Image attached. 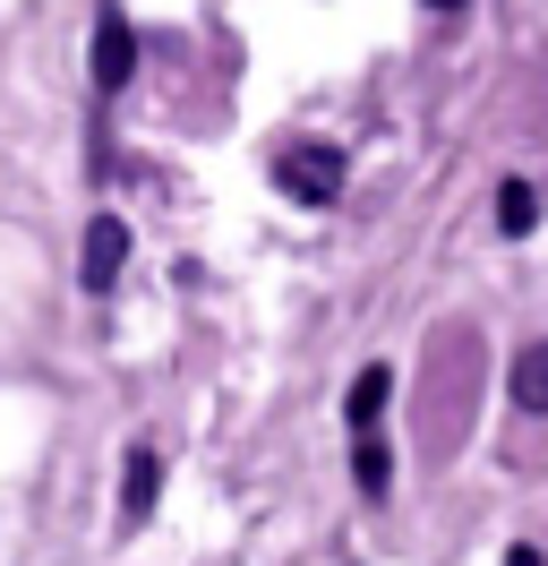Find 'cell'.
I'll use <instances>...</instances> for the list:
<instances>
[{"label":"cell","instance_id":"obj_3","mask_svg":"<svg viewBox=\"0 0 548 566\" xmlns=\"http://www.w3.org/2000/svg\"><path fill=\"white\" fill-rule=\"evenodd\" d=\"M120 266H129V223H120V214H95V223H86V249H77V283L103 301V292L120 283Z\"/></svg>","mask_w":548,"mask_h":566},{"label":"cell","instance_id":"obj_5","mask_svg":"<svg viewBox=\"0 0 548 566\" xmlns=\"http://www.w3.org/2000/svg\"><path fill=\"white\" fill-rule=\"evenodd\" d=\"M386 395H394V369H386V360H369V369L351 378V395H342V421H351V438H360V429H377Z\"/></svg>","mask_w":548,"mask_h":566},{"label":"cell","instance_id":"obj_1","mask_svg":"<svg viewBox=\"0 0 548 566\" xmlns=\"http://www.w3.org/2000/svg\"><path fill=\"white\" fill-rule=\"evenodd\" d=\"M342 146H283L274 155V189L292 198V207H335L342 198Z\"/></svg>","mask_w":548,"mask_h":566},{"label":"cell","instance_id":"obj_6","mask_svg":"<svg viewBox=\"0 0 548 566\" xmlns=\"http://www.w3.org/2000/svg\"><path fill=\"white\" fill-rule=\"evenodd\" d=\"M351 481H360V497H386V490H394V455H386V438H377V429L351 438Z\"/></svg>","mask_w":548,"mask_h":566},{"label":"cell","instance_id":"obj_4","mask_svg":"<svg viewBox=\"0 0 548 566\" xmlns=\"http://www.w3.org/2000/svg\"><path fill=\"white\" fill-rule=\"evenodd\" d=\"M155 497H164V455L137 438L129 455H120V524H146V515H155Z\"/></svg>","mask_w":548,"mask_h":566},{"label":"cell","instance_id":"obj_9","mask_svg":"<svg viewBox=\"0 0 548 566\" xmlns=\"http://www.w3.org/2000/svg\"><path fill=\"white\" fill-rule=\"evenodd\" d=\"M506 566H548V558L531 549V541H514V549H506Z\"/></svg>","mask_w":548,"mask_h":566},{"label":"cell","instance_id":"obj_2","mask_svg":"<svg viewBox=\"0 0 548 566\" xmlns=\"http://www.w3.org/2000/svg\"><path fill=\"white\" fill-rule=\"evenodd\" d=\"M86 70H95V95H120L137 77V27L120 9H103L95 18V43H86Z\"/></svg>","mask_w":548,"mask_h":566},{"label":"cell","instance_id":"obj_8","mask_svg":"<svg viewBox=\"0 0 548 566\" xmlns=\"http://www.w3.org/2000/svg\"><path fill=\"white\" fill-rule=\"evenodd\" d=\"M531 223H540V198H531V180H506V189H497V232H506V241H523Z\"/></svg>","mask_w":548,"mask_h":566},{"label":"cell","instance_id":"obj_7","mask_svg":"<svg viewBox=\"0 0 548 566\" xmlns=\"http://www.w3.org/2000/svg\"><path fill=\"white\" fill-rule=\"evenodd\" d=\"M514 403H523V412H548V344H523V353H514Z\"/></svg>","mask_w":548,"mask_h":566},{"label":"cell","instance_id":"obj_10","mask_svg":"<svg viewBox=\"0 0 548 566\" xmlns=\"http://www.w3.org/2000/svg\"><path fill=\"white\" fill-rule=\"evenodd\" d=\"M420 9H463V0H420Z\"/></svg>","mask_w":548,"mask_h":566}]
</instances>
